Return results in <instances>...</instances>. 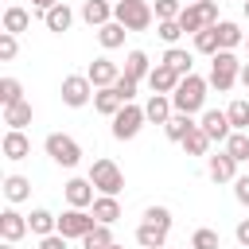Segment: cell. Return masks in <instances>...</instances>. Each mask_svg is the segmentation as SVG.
Instances as JSON below:
<instances>
[{"mask_svg":"<svg viewBox=\"0 0 249 249\" xmlns=\"http://www.w3.org/2000/svg\"><path fill=\"white\" fill-rule=\"evenodd\" d=\"M206 89H210V82H206V78H198V74H187V78L175 86V93H171V105H175V113H187V117H195V113H206Z\"/></svg>","mask_w":249,"mask_h":249,"instance_id":"obj_1","label":"cell"},{"mask_svg":"<svg viewBox=\"0 0 249 249\" xmlns=\"http://www.w3.org/2000/svg\"><path fill=\"white\" fill-rule=\"evenodd\" d=\"M241 66L245 62H237V54L233 51H218L214 58H210V89H218V93H226V89H233V82H237V74H241Z\"/></svg>","mask_w":249,"mask_h":249,"instance_id":"obj_2","label":"cell"},{"mask_svg":"<svg viewBox=\"0 0 249 249\" xmlns=\"http://www.w3.org/2000/svg\"><path fill=\"white\" fill-rule=\"evenodd\" d=\"M113 19L124 23L128 31H148L152 19H156V12H152L148 0H117L113 4Z\"/></svg>","mask_w":249,"mask_h":249,"instance_id":"obj_3","label":"cell"},{"mask_svg":"<svg viewBox=\"0 0 249 249\" xmlns=\"http://www.w3.org/2000/svg\"><path fill=\"white\" fill-rule=\"evenodd\" d=\"M86 179L97 187V195H121V191H124V171H121L109 156L93 160V167H89V175H86Z\"/></svg>","mask_w":249,"mask_h":249,"instance_id":"obj_4","label":"cell"},{"mask_svg":"<svg viewBox=\"0 0 249 249\" xmlns=\"http://www.w3.org/2000/svg\"><path fill=\"white\" fill-rule=\"evenodd\" d=\"M43 152H47L58 167H78V163H82V144H78L74 136H66V132H51V136L43 140Z\"/></svg>","mask_w":249,"mask_h":249,"instance_id":"obj_5","label":"cell"},{"mask_svg":"<svg viewBox=\"0 0 249 249\" xmlns=\"http://www.w3.org/2000/svg\"><path fill=\"white\" fill-rule=\"evenodd\" d=\"M58 93H62V105H70V109H82V105H89L93 101V82L86 78V74H66L62 78V86H58Z\"/></svg>","mask_w":249,"mask_h":249,"instance_id":"obj_6","label":"cell"},{"mask_svg":"<svg viewBox=\"0 0 249 249\" xmlns=\"http://www.w3.org/2000/svg\"><path fill=\"white\" fill-rule=\"evenodd\" d=\"M148 124V117H144V105H136V101H128L117 117H113V136L117 140H132L140 128Z\"/></svg>","mask_w":249,"mask_h":249,"instance_id":"obj_7","label":"cell"},{"mask_svg":"<svg viewBox=\"0 0 249 249\" xmlns=\"http://www.w3.org/2000/svg\"><path fill=\"white\" fill-rule=\"evenodd\" d=\"M93 226H97V218H93L89 210L70 206V210H62V214H58V233H62V237H78V241H82Z\"/></svg>","mask_w":249,"mask_h":249,"instance_id":"obj_8","label":"cell"},{"mask_svg":"<svg viewBox=\"0 0 249 249\" xmlns=\"http://www.w3.org/2000/svg\"><path fill=\"white\" fill-rule=\"evenodd\" d=\"M198 128L214 140V144H226L230 136H233V124H230V117H226V109H206L202 117H198Z\"/></svg>","mask_w":249,"mask_h":249,"instance_id":"obj_9","label":"cell"},{"mask_svg":"<svg viewBox=\"0 0 249 249\" xmlns=\"http://www.w3.org/2000/svg\"><path fill=\"white\" fill-rule=\"evenodd\" d=\"M23 233H31V226H27V214H19L16 206L0 210V237H4L8 245H16V241H23Z\"/></svg>","mask_w":249,"mask_h":249,"instance_id":"obj_10","label":"cell"},{"mask_svg":"<svg viewBox=\"0 0 249 249\" xmlns=\"http://www.w3.org/2000/svg\"><path fill=\"white\" fill-rule=\"evenodd\" d=\"M62 195H66V206H78V210H89V206H93V198H97V187H93L89 179H66V187H62Z\"/></svg>","mask_w":249,"mask_h":249,"instance_id":"obj_11","label":"cell"},{"mask_svg":"<svg viewBox=\"0 0 249 249\" xmlns=\"http://www.w3.org/2000/svg\"><path fill=\"white\" fill-rule=\"evenodd\" d=\"M206 175H210L214 183H233V179H237V160L222 148L218 156H206Z\"/></svg>","mask_w":249,"mask_h":249,"instance_id":"obj_12","label":"cell"},{"mask_svg":"<svg viewBox=\"0 0 249 249\" xmlns=\"http://www.w3.org/2000/svg\"><path fill=\"white\" fill-rule=\"evenodd\" d=\"M86 78L93 82V89H109V86L121 78V66H117V62H109V58H93V62H89V70H86Z\"/></svg>","mask_w":249,"mask_h":249,"instance_id":"obj_13","label":"cell"},{"mask_svg":"<svg viewBox=\"0 0 249 249\" xmlns=\"http://www.w3.org/2000/svg\"><path fill=\"white\" fill-rule=\"evenodd\" d=\"M0 152H4V160L19 163V160H27V156H31V140H27L23 132L8 128V132H4V140H0Z\"/></svg>","mask_w":249,"mask_h":249,"instance_id":"obj_14","label":"cell"},{"mask_svg":"<svg viewBox=\"0 0 249 249\" xmlns=\"http://www.w3.org/2000/svg\"><path fill=\"white\" fill-rule=\"evenodd\" d=\"M179 82H183V78H179L171 66H163V62H156L152 74H148V89H152V93H175Z\"/></svg>","mask_w":249,"mask_h":249,"instance_id":"obj_15","label":"cell"},{"mask_svg":"<svg viewBox=\"0 0 249 249\" xmlns=\"http://www.w3.org/2000/svg\"><path fill=\"white\" fill-rule=\"evenodd\" d=\"M144 117H148L152 124H167V121L175 117L171 93H152V97H148V105H144Z\"/></svg>","mask_w":249,"mask_h":249,"instance_id":"obj_16","label":"cell"},{"mask_svg":"<svg viewBox=\"0 0 249 249\" xmlns=\"http://www.w3.org/2000/svg\"><path fill=\"white\" fill-rule=\"evenodd\" d=\"M152 66H156V62H152L144 51H128V54H124V70H121V74H124V78H132V82H148Z\"/></svg>","mask_w":249,"mask_h":249,"instance_id":"obj_17","label":"cell"},{"mask_svg":"<svg viewBox=\"0 0 249 249\" xmlns=\"http://www.w3.org/2000/svg\"><path fill=\"white\" fill-rule=\"evenodd\" d=\"M89 214L97 218V226H113V222L121 218V202H117V195H97L93 206H89Z\"/></svg>","mask_w":249,"mask_h":249,"instance_id":"obj_18","label":"cell"},{"mask_svg":"<svg viewBox=\"0 0 249 249\" xmlns=\"http://www.w3.org/2000/svg\"><path fill=\"white\" fill-rule=\"evenodd\" d=\"M136 245L140 249H163L167 245V230L156 226V222H140L136 226Z\"/></svg>","mask_w":249,"mask_h":249,"instance_id":"obj_19","label":"cell"},{"mask_svg":"<svg viewBox=\"0 0 249 249\" xmlns=\"http://www.w3.org/2000/svg\"><path fill=\"white\" fill-rule=\"evenodd\" d=\"M43 23H47V31H54V35H62V31H70V23H74V12H70V4L66 0H58L47 16H43Z\"/></svg>","mask_w":249,"mask_h":249,"instance_id":"obj_20","label":"cell"},{"mask_svg":"<svg viewBox=\"0 0 249 249\" xmlns=\"http://www.w3.org/2000/svg\"><path fill=\"white\" fill-rule=\"evenodd\" d=\"M31 117H35V109H31V101H27V97L4 109V124H8V128H16V132H23V128L31 124Z\"/></svg>","mask_w":249,"mask_h":249,"instance_id":"obj_21","label":"cell"},{"mask_svg":"<svg viewBox=\"0 0 249 249\" xmlns=\"http://www.w3.org/2000/svg\"><path fill=\"white\" fill-rule=\"evenodd\" d=\"M0 187H4V198H8L12 206L31 198V179H27V175H4V183H0Z\"/></svg>","mask_w":249,"mask_h":249,"instance_id":"obj_22","label":"cell"},{"mask_svg":"<svg viewBox=\"0 0 249 249\" xmlns=\"http://www.w3.org/2000/svg\"><path fill=\"white\" fill-rule=\"evenodd\" d=\"M82 19H86L89 27H105V23L113 19V4H109V0H86V4H82Z\"/></svg>","mask_w":249,"mask_h":249,"instance_id":"obj_23","label":"cell"},{"mask_svg":"<svg viewBox=\"0 0 249 249\" xmlns=\"http://www.w3.org/2000/svg\"><path fill=\"white\" fill-rule=\"evenodd\" d=\"M179 27H183V35H198V31H206L210 23H206V16H202L198 4H183V12H179Z\"/></svg>","mask_w":249,"mask_h":249,"instance_id":"obj_24","label":"cell"},{"mask_svg":"<svg viewBox=\"0 0 249 249\" xmlns=\"http://www.w3.org/2000/svg\"><path fill=\"white\" fill-rule=\"evenodd\" d=\"M163 66H171L179 78H187V74H195L191 66H195V58H191V51H183V47H167L163 51V58H160Z\"/></svg>","mask_w":249,"mask_h":249,"instance_id":"obj_25","label":"cell"},{"mask_svg":"<svg viewBox=\"0 0 249 249\" xmlns=\"http://www.w3.org/2000/svg\"><path fill=\"white\" fill-rule=\"evenodd\" d=\"M195 128H198V124H195V117H187V113H175V117L163 124V136H167V140H175V144H183V140H187Z\"/></svg>","mask_w":249,"mask_h":249,"instance_id":"obj_26","label":"cell"},{"mask_svg":"<svg viewBox=\"0 0 249 249\" xmlns=\"http://www.w3.org/2000/svg\"><path fill=\"white\" fill-rule=\"evenodd\" d=\"M27 226H31V233H39V237L58 233V218H54L51 210H43V206H35V210L27 214Z\"/></svg>","mask_w":249,"mask_h":249,"instance_id":"obj_27","label":"cell"},{"mask_svg":"<svg viewBox=\"0 0 249 249\" xmlns=\"http://www.w3.org/2000/svg\"><path fill=\"white\" fill-rule=\"evenodd\" d=\"M124 35H128V27H124V23H117V19H109L105 27H97V43H101L105 51L124 47Z\"/></svg>","mask_w":249,"mask_h":249,"instance_id":"obj_28","label":"cell"},{"mask_svg":"<svg viewBox=\"0 0 249 249\" xmlns=\"http://www.w3.org/2000/svg\"><path fill=\"white\" fill-rule=\"evenodd\" d=\"M214 31H218V47H222V51H233V47H241V43H245V31H241L233 19L214 23Z\"/></svg>","mask_w":249,"mask_h":249,"instance_id":"obj_29","label":"cell"},{"mask_svg":"<svg viewBox=\"0 0 249 249\" xmlns=\"http://www.w3.org/2000/svg\"><path fill=\"white\" fill-rule=\"evenodd\" d=\"M93 109H97L101 117H109V121H113V117L124 109V101H121V97H117V89L109 86V89H97V93H93Z\"/></svg>","mask_w":249,"mask_h":249,"instance_id":"obj_30","label":"cell"},{"mask_svg":"<svg viewBox=\"0 0 249 249\" xmlns=\"http://www.w3.org/2000/svg\"><path fill=\"white\" fill-rule=\"evenodd\" d=\"M27 27H31V12H27V8H16V4H12V8L4 12V31H8V35H23Z\"/></svg>","mask_w":249,"mask_h":249,"instance_id":"obj_31","label":"cell"},{"mask_svg":"<svg viewBox=\"0 0 249 249\" xmlns=\"http://www.w3.org/2000/svg\"><path fill=\"white\" fill-rule=\"evenodd\" d=\"M226 117H230V124H233V132H245V128H249V101H245V97H237V101H230V109H226Z\"/></svg>","mask_w":249,"mask_h":249,"instance_id":"obj_32","label":"cell"},{"mask_svg":"<svg viewBox=\"0 0 249 249\" xmlns=\"http://www.w3.org/2000/svg\"><path fill=\"white\" fill-rule=\"evenodd\" d=\"M191 249H222V237H218V230H210V226H198V230L191 233Z\"/></svg>","mask_w":249,"mask_h":249,"instance_id":"obj_33","label":"cell"},{"mask_svg":"<svg viewBox=\"0 0 249 249\" xmlns=\"http://www.w3.org/2000/svg\"><path fill=\"white\" fill-rule=\"evenodd\" d=\"M16 101H23V86L16 78H0V109H8Z\"/></svg>","mask_w":249,"mask_h":249,"instance_id":"obj_34","label":"cell"},{"mask_svg":"<svg viewBox=\"0 0 249 249\" xmlns=\"http://www.w3.org/2000/svg\"><path fill=\"white\" fill-rule=\"evenodd\" d=\"M210 144H214V140H210L202 128H195V132L183 140V152H187V156H206V152H210Z\"/></svg>","mask_w":249,"mask_h":249,"instance_id":"obj_35","label":"cell"},{"mask_svg":"<svg viewBox=\"0 0 249 249\" xmlns=\"http://www.w3.org/2000/svg\"><path fill=\"white\" fill-rule=\"evenodd\" d=\"M222 148H226V152H230L237 163H249V136H245V132H233V136H230Z\"/></svg>","mask_w":249,"mask_h":249,"instance_id":"obj_36","label":"cell"},{"mask_svg":"<svg viewBox=\"0 0 249 249\" xmlns=\"http://www.w3.org/2000/svg\"><path fill=\"white\" fill-rule=\"evenodd\" d=\"M113 245V233H109V226H93L86 237H82V249H109Z\"/></svg>","mask_w":249,"mask_h":249,"instance_id":"obj_37","label":"cell"},{"mask_svg":"<svg viewBox=\"0 0 249 249\" xmlns=\"http://www.w3.org/2000/svg\"><path fill=\"white\" fill-rule=\"evenodd\" d=\"M195 51H198V54H210V58H214V54L222 51V47H218V31H214V27L198 31V35H195Z\"/></svg>","mask_w":249,"mask_h":249,"instance_id":"obj_38","label":"cell"},{"mask_svg":"<svg viewBox=\"0 0 249 249\" xmlns=\"http://www.w3.org/2000/svg\"><path fill=\"white\" fill-rule=\"evenodd\" d=\"M156 35H160L167 47H179V35H183V27H179V19H160V23H156Z\"/></svg>","mask_w":249,"mask_h":249,"instance_id":"obj_39","label":"cell"},{"mask_svg":"<svg viewBox=\"0 0 249 249\" xmlns=\"http://www.w3.org/2000/svg\"><path fill=\"white\" fill-rule=\"evenodd\" d=\"M156 23L160 19H179V12H183V0H156Z\"/></svg>","mask_w":249,"mask_h":249,"instance_id":"obj_40","label":"cell"},{"mask_svg":"<svg viewBox=\"0 0 249 249\" xmlns=\"http://www.w3.org/2000/svg\"><path fill=\"white\" fill-rule=\"evenodd\" d=\"M144 222H156V226L171 230V222H175V218H171V210H167V206H148V210H144Z\"/></svg>","mask_w":249,"mask_h":249,"instance_id":"obj_41","label":"cell"},{"mask_svg":"<svg viewBox=\"0 0 249 249\" xmlns=\"http://www.w3.org/2000/svg\"><path fill=\"white\" fill-rule=\"evenodd\" d=\"M136 86H140V82H132V78H124V74H121V78L113 82V89H117V97H121L124 105H128V101L136 97Z\"/></svg>","mask_w":249,"mask_h":249,"instance_id":"obj_42","label":"cell"},{"mask_svg":"<svg viewBox=\"0 0 249 249\" xmlns=\"http://www.w3.org/2000/svg\"><path fill=\"white\" fill-rule=\"evenodd\" d=\"M16 51H19V43H16V35H8V31H0V62H12V58H16Z\"/></svg>","mask_w":249,"mask_h":249,"instance_id":"obj_43","label":"cell"},{"mask_svg":"<svg viewBox=\"0 0 249 249\" xmlns=\"http://www.w3.org/2000/svg\"><path fill=\"white\" fill-rule=\"evenodd\" d=\"M233 198H237L241 206H249V175H237V179H233Z\"/></svg>","mask_w":249,"mask_h":249,"instance_id":"obj_44","label":"cell"},{"mask_svg":"<svg viewBox=\"0 0 249 249\" xmlns=\"http://www.w3.org/2000/svg\"><path fill=\"white\" fill-rule=\"evenodd\" d=\"M198 8H202V16H206V23L214 27V23H222L218 19V0H198Z\"/></svg>","mask_w":249,"mask_h":249,"instance_id":"obj_45","label":"cell"},{"mask_svg":"<svg viewBox=\"0 0 249 249\" xmlns=\"http://www.w3.org/2000/svg\"><path fill=\"white\" fill-rule=\"evenodd\" d=\"M66 241H70V237H62V233H51V237H43V241H39V249H66Z\"/></svg>","mask_w":249,"mask_h":249,"instance_id":"obj_46","label":"cell"},{"mask_svg":"<svg viewBox=\"0 0 249 249\" xmlns=\"http://www.w3.org/2000/svg\"><path fill=\"white\" fill-rule=\"evenodd\" d=\"M233 237H237V245H241V249H249V218H241V222H237Z\"/></svg>","mask_w":249,"mask_h":249,"instance_id":"obj_47","label":"cell"},{"mask_svg":"<svg viewBox=\"0 0 249 249\" xmlns=\"http://www.w3.org/2000/svg\"><path fill=\"white\" fill-rule=\"evenodd\" d=\"M54 4H58V0H31V8H35V12H43V16H47Z\"/></svg>","mask_w":249,"mask_h":249,"instance_id":"obj_48","label":"cell"},{"mask_svg":"<svg viewBox=\"0 0 249 249\" xmlns=\"http://www.w3.org/2000/svg\"><path fill=\"white\" fill-rule=\"evenodd\" d=\"M237 82H241V86H245V89H249V62H245V66H241V74H237Z\"/></svg>","mask_w":249,"mask_h":249,"instance_id":"obj_49","label":"cell"},{"mask_svg":"<svg viewBox=\"0 0 249 249\" xmlns=\"http://www.w3.org/2000/svg\"><path fill=\"white\" fill-rule=\"evenodd\" d=\"M241 12H245V19H249V0H245V4H241Z\"/></svg>","mask_w":249,"mask_h":249,"instance_id":"obj_50","label":"cell"},{"mask_svg":"<svg viewBox=\"0 0 249 249\" xmlns=\"http://www.w3.org/2000/svg\"><path fill=\"white\" fill-rule=\"evenodd\" d=\"M109 249H124V245H117V241H113V245H109Z\"/></svg>","mask_w":249,"mask_h":249,"instance_id":"obj_51","label":"cell"},{"mask_svg":"<svg viewBox=\"0 0 249 249\" xmlns=\"http://www.w3.org/2000/svg\"><path fill=\"white\" fill-rule=\"evenodd\" d=\"M0 249H16V245H8V241H4V245H0Z\"/></svg>","mask_w":249,"mask_h":249,"instance_id":"obj_52","label":"cell"},{"mask_svg":"<svg viewBox=\"0 0 249 249\" xmlns=\"http://www.w3.org/2000/svg\"><path fill=\"white\" fill-rule=\"evenodd\" d=\"M245 47H249V35H245Z\"/></svg>","mask_w":249,"mask_h":249,"instance_id":"obj_53","label":"cell"},{"mask_svg":"<svg viewBox=\"0 0 249 249\" xmlns=\"http://www.w3.org/2000/svg\"><path fill=\"white\" fill-rule=\"evenodd\" d=\"M187 4H198V0H187Z\"/></svg>","mask_w":249,"mask_h":249,"instance_id":"obj_54","label":"cell"},{"mask_svg":"<svg viewBox=\"0 0 249 249\" xmlns=\"http://www.w3.org/2000/svg\"><path fill=\"white\" fill-rule=\"evenodd\" d=\"M183 249H191V245H183Z\"/></svg>","mask_w":249,"mask_h":249,"instance_id":"obj_55","label":"cell"},{"mask_svg":"<svg viewBox=\"0 0 249 249\" xmlns=\"http://www.w3.org/2000/svg\"><path fill=\"white\" fill-rule=\"evenodd\" d=\"M113 4H117V0H113Z\"/></svg>","mask_w":249,"mask_h":249,"instance_id":"obj_56","label":"cell"}]
</instances>
